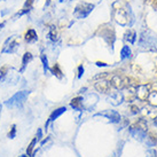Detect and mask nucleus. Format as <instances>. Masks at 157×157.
<instances>
[{"label": "nucleus", "mask_w": 157, "mask_h": 157, "mask_svg": "<svg viewBox=\"0 0 157 157\" xmlns=\"http://www.w3.org/2000/svg\"><path fill=\"white\" fill-rule=\"evenodd\" d=\"M29 94H30L29 91L17 92V93H15L12 98H9L8 100L5 102V105H6L7 108H10V109H13V108H20V107H22L23 103L25 102L26 98L29 96Z\"/></svg>", "instance_id": "1"}, {"label": "nucleus", "mask_w": 157, "mask_h": 157, "mask_svg": "<svg viewBox=\"0 0 157 157\" xmlns=\"http://www.w3.org/2000/svg\"><path fill=\"white\" fill-rule=\"evenodd\" d=\"M94 8V5L88 4V2H82L79 4L74 12V15L77 18H85L87 17L88 15L91 14V12Z\"/></svg>", "instance_id": "2"}, {"label": "nucleus", "mask_w": 157, "mask_h": 157, "mask_svg": "<svg viewBox=\"0 0 157 157\" xmlns=\"http://www.w3.org/2000/svg\"><path fill=\"white\" fill-rule=\"evenodd\" d=\"M17 47H18V41L16 39V37L13 36V37H10V38H8V39L6 40L1 53H8V54L9 53H14Z\"/></svg>", "instance_id": "3"}, {"label": "nucleus", "mask_w": 157, "mask_h": 157, "mask_svg": "<svg viewBox=\"0 0 157 157\" xmlns=\"http://www.w3.org/2000/svg\"><path fill=\"white\" fill-rule=\"evenodd\" d=\"M95 116H103L107 117L111 123H119L121 122V115L116 111V110H107L105 113H99Z\"/></svg>", "instance_id": "4"}, {"label": "nucleus", "mask_w": 157, "mask_h": 157, "mask_svg": "<svg viewBox=\"0 0 157 157\" xmlns=\"http://www.w3.org/2000/svg\"><path fill=\"white\" fill-rule=\"evenodd\" d=\"M130 132H131V134L133 135V138L136 140H140V141H144V140H146V138H147V133L142 130V128H134V127H132L131 130H130ZM148 139V138H147Z\"/></svg>", "instance_id": "5"}, {"label": "nucleus", "mask_w": 157, "mask_h": 157, "mask_svg": "<svg viewBox=\"0 0 157 157\" xmlns=\"http://www.w3.org/2000/svg\"><path fill=\"white\" fill-rule=\"evenodd\" d=\"M38 39V36H37V32L33 29H29L24 33V40H25L28 44H32V43H36Z\"/></svg>", "instance_id": "6"}, {"label": "nucleus", "mask_w": 157, "mask_h": 157, "mask_svg": "<svg viewBox=\"0 0 157 157\" xmlns=\"http://www.w3.org/2000/svg\"><path fill=\"white\" fill-rule=\"evenodd\" d=\"M67 111V108L66 107H61V108H59V109L54 110L52 113H51V116H49V118H48V122L46 123V127L48 126V124L51 122H53V121H55V119H57V118L61 116L62 113H64Z\"/></svg>", "instance_id": "7"}, {"label": "nucleus", "mask_w": 157, "mask_h": 157, "mask_svg": "<svg viewBox=\"0 0 157 157\" xmlns=\"http://www.w3.org/2000/svg\"><path fill=\"white\" fill-rule=\"evenodd\" d=\"M33 1H35V0H25V2L23 5L21 12L16 14V16H22L24 14L30 13V10L32 9V7H33Z\"/></svg>", "instance_id": "8"}, {"label": "nucleus", "mask_w": 157, "mask_h": 157, "mask_svg": "<svg viewBox=\"0 0 157 157\" xmlns=\"http://www.w3.org/2000/svg\"><path fill=\"white\" fill-rule=\"evenodd\" d=\"M83 98L82 96H77V98H75L71 100L70 102V105L74 108L75 110H80L83 108Z\"/></svg>", "instance_id": "9"}, {"label": "nucleus", "mask_w": 157, "mask_h": 157, "mask_svg": "<svg viewBox=\"0 0 157 157\" xmlns=\"http://www.w3.org/2000/svg\"><path fill=\"white\" fill-rule=\"evenodd\" d=\"M32 59H33V55H32L30 52L24 53V55H23V57H22V68H21V72L24 71L25 67L28 66L31 61H32Z\"/></svg>", "instance_id": "10"}, {"label": "nucleus", "mask_w": 157, "mask_h": 157, "mask_svg": "<svg viewBox=\"0 0 157 157\" xmlns=\"http://www.w3.org/2000/svg\"><path fill=\"white\" fill-rule=\"evenodd\" d=\"M131 55H132L131 48L128 47V46H124L122 48V51H121V59L122 60H126V59H130Z\"/></svg>", "instance_id": "11"}, {"label": "nucleus", "mask_w": 157, "mask_h": 157, "mask_svg": "<svg viewBox=\"0 0 157 157\" xmlns=\"http://www.w3.org/2000/svg\"><path fill=\"white\" fill-rule=\"evenodd\" d=\"M51 71H52V74L54 75L56 78H59V79L63 78V72H62V70L59 64H54V67L51 69Z\"/></svg>", "instance_id": "12"}, {"label": "nucleus", "mask_w": 157, "mask_h": 157, "mask_svg": "<svg viewBox=\"0 0 157 157\" xmlns=\"http://www.w3.org/2000/svg\"><path fill=\"white\" fill-rule=\"evenodd\" d=\"M135 39H136V33H135L134 31H128L125 35V40H128L130 44H134Z\"/></svg>", "instance_id": "13"}, {"label": "nucleus", "mask_w": 157, "mask_h": 157, "mask_svg": "<svg viewBox=\"0 0 157 157\" xmlns=\"http://www.w3.org/2000/svg\"><path fill=\"white\" fill-rule=\"evenodd\" d=\"M108 87H109V85L107 84V82H100L99 84H96V88H98L99 91H102L103 93H107Z\"/></svg>", "instance_id": "14"}, {"label": "nucleus", "mask_w": 157, "mask_h": 157, "mask_svg": "<svg viewBox=\"0 0 157 157\" xmlns=\"http://www.w3.org/2000/svg\"><path fill=\"white\" fill-rule=\"evenodd\" d=\"M40 60L43 62V67H44V71H48L49 70V66H48V60H47V56L45 55V54H41L40 55Z\"/></svg>", "instance_id": "15"}, {"label": "nucleus", "mask_w": 157, "mask_h": 157, "mask_svg": "<svg viewBox=\"0 0 157 157\" xmlns=\"http://www.w3.org/2000/svg\"><path fill=\"white\" fill-rule=\"evenodd\" d=\"M37 141H38V139H37V138H35V139H33L30 142L29 147H28V150H26V153H28V156H30L31 154H32V150H33V148H35V144H36V142H37Z\"/></svg>", "instance_id": "16"}, {"label": "nucleus", "mask_w": 157, "mask_h": 157, "mask_svg": "<svg viewBox=\"0 0 157 157\" xmlns=\"http://www.w3.org/2000/svg\"><path fill=\"white\" fill-rule=\"evenodd\" d=\"M48 37H49V39L53 40V41H55V40H56V32H55V29H54V28L51 29L49 33H48Z\"/></svg>", "instance_id": "17"}, {"label": "nucleus", "mask_w": 157, "mask_h": 157, "mask_svg": "<svg viewBox=\"0 0 157 157\" xmlns=\"http://www.w3.org/2000/svg\"><path fill=\"white\" fill-rule=\"evenodd\" d=\"M7 71H8V67L6 66L0 69V79H4V77L7 75Z\"/></svg>", "instance_id": "18"}, {"label": "nucleus", "mask_w": 157, "mask_h": 157, "mask_svg": "<svg viewBox=\"0 0 157 157\" xmlns=\"http://www.w3.org/2000/svg\"><path fill=\"white\" fill-rule=\"evenodd\" d=\"M15 134H16V126H15V125H13V126H12V130H10V132L8 133V138L13 139L14 136H15Z\"/></svg>", "instance_id": "19"}, {"label": "nucleus", "mask_w": 157, "mask_h": 157, "mask_svg": "<svg viewBox=\"0 0 157 157\" xmlns=\"http://www.w3.org/2000/svg\"><path fill=\"white\" fill-rule=\"evenodd\" d=\"M83 74H84V67L83 66H79L78 67V78H82Z\"/></svg>", "instance_id": "20"}, {"label": "nucleus", "mask_w": 157, "mask_h": 157, "mask_svg": "<svg viewBox=\"0 0 157 157\" xmlns=\"http://www.w3.org/2000/svg\"><path fill=\"white\" fill-rule=\"evenodd\" d=\"M96 66H98V67H105L107 64H105V63H103V62H96Z\"/></svg>", "instance_id": "21"}, {"label": "nucleus", "mask_w": 157, "mask_h": 157, "mask_svg": "<svg viewBox=\"0 0 157 157\" xmlns=\"http://www.w3.org/2000/svg\"><path fill=\"white\" fill-rule=\"evenodd\" d=\"M5 25H6V21H4V22L0 23V30H1V29H2V28H4Z\"/></svg>", "instance_id": "22"}, {"label": "nucleus", "mask_w": 157, "mask_h": 157, "mask_svg": "<svg viewBox=\"0 0 157 157\" xmlns=\"http://www.w3.org/2000/svg\"><path fill=\"white\" fill-rule=\"evenodd\" d=\"M49 2H51V0H47V4L46 5H49Z\"/></svg>", "instance_id": "23"}, {"label": "nucleus", "mask_w": 157, "mask_h": 157, "mask_svg": "<svg viewBox=\"0 0 157 157\" xmlns=\"http://www.w3.org/2000/svg\"><path fill=\"white\" fill-rule=\"evenodd\" d=\"M21 157H29V156H26V155H22Z\"/></svg>", "instance_id": "24"}, {"label": "nucleus", "mask_w": 157, "mask_h": 157, "mask_svg": "<svg viewBox=\"0 0 157 157\" xmlns=\"http://www.w3.org/2000/svg\"><path fill=\"white\" fill-rule=\"evenodd\" d=\"M0 115H1V105H0Z\"/></svg>", "instance_id": "25"}]
</instances>
